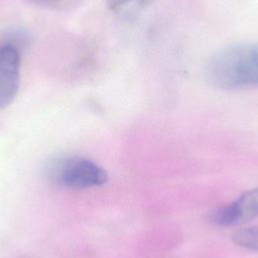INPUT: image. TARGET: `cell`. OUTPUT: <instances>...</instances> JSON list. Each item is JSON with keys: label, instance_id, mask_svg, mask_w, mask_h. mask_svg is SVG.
<instances>
[{"label": "cell", "instance_id": "1", "mask_svg": "<svg viewBox=\"0 0 258 258\" xmlns=\"http://www.w3.org/2000/svg\"><path fill=\"white\" fill-rule=\"evenodd\" d=\"M205 76L222 90L258 88V42H238L218 50L206 63Z\"/></svg>", "mask_w": 258, "mask_h": 258}, {"label": "cell", "instance_id": "2", "mask_svg": "<svg viewBox=\"0 0 258 258\" xmlns=\"http://www.w3.org/2000/svg\"><path fill=\"white\" fill-rule=\"evenodd\" d=\"M54 182L70 188L101 186L108 180L106 170L96 162L84 157H67L54 161L48 169Z\"/></svg>", "mask_w": 258, "mask_h": 258}, {"label": "cell", "instance_id": "3", "mask_svg": "<svg viewBox=\"0 0 258 258\" xmlns=\"http://www.w3.org/2000/svg\"><path fill=\"white\" fill-rule=\"evenodd\" d=\"M258 218V186L242 194L236 200L215 209L209 216L212 224L232 227Z\"/></svg>", "mask_w": 258, "mask_h": 258}, {"label": "cell", "instance_id": "4", "mask_svg": "<svg viewBox=\"0 0 258 258\" xmlns=\"http://www.w3.org/2000/svg\"><path fill=\"white\" fill-rule=\"evenodd\" d=\"M20 82V55L13 43L0 45V109L11 104Z\"/></svg>", "mask_w": 258, "mask_h": 258}, {"label": "cell", "instance_id": "5", "mask_svg": "<svg viewBox=\"0 0 258 258\" xmlns=\"http://www.w3.org/2000/svg\"><path fill=\"white\" fill-rule=\"evenodd\" d=\"M150 0H106L108 8L117 16L133 19L147 7Z\"/></svg>", "mask_w": 258, "mask_h": 258}, {"label": "cell", "instance_id": "6", "mask_svg": "<svg viewBox=\"0 0 258 258\" xmlns=\"http://www.w3.org/2000/svg\"><path fill=\"white\" fill-rule=\"evenodd\" d=\"M232 239L236 245L258 253V225L237 230L232 235Z\"/></svg>", "mask_w": 258, "mask_h": 258}, {"label": "cell", "instance_id": "7", "mask_svg": "<svg viewBox=\"0 0 258 258\" xmlns=\"http://www.w3.org/2000/svg\"><path fill=\"white\" fill-rule=\"evenodd\" d=\"M30 2H33L37 5L40 6H47V7H51V6H55L60 4L61 2L66 1V0H29Z\"/></svg>", "mask_w": 258, "mask_h": 258}]
</instances>
